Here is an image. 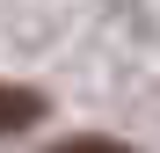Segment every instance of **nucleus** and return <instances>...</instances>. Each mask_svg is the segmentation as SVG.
<instances>
[{
	"instance_id": "1",
	"label": "nucleus",
	"mask_w": 160,
	"mask_h": 153,
	"mask_svg": "<svg viewBox=\"0 0 160 153\" xmlns=\"http://www.w3.org/2000/svg\"><path fill=\"white\" fill-rule=\"evenodd\" d=\"M37 117H44V95L37 88H8L0 80V131H29Z\"/></svg>"
},
{
	"instance_id": "2",
	"label": "nucleus",
	"mask_w": 160,
	"mask_h": 153,
	"mask_svg": "<svg viewBox=\"0 0 160 153\" xmlns=\"http://www.w3.org/2000/svg\"><path fill=\"white\" fill-rule=\"evenodd\" d=\"M51 153H138V146H124V139H95V131H73V139H58Z\"/></svg>"
}]
</instances>
